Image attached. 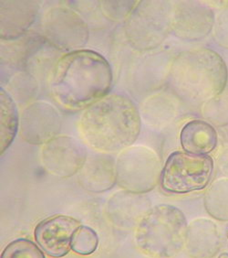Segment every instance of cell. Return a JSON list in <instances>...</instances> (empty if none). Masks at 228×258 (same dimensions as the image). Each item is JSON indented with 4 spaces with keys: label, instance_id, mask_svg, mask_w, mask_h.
<instances>
[{
    "label": "cell",
    "instance_id": "obj_12",
    "mask_svg": "<svg viewBox=\"0 0 228 258\" xmlns=\"http://www.w3.org/2000/svg\"><path fill=\"white\" fill-rule=\"evenodd\" d=\"M79 226L78 220L67 215L45 219L36 227V242L50 256L63 257L70 252L72 237Z\"/></svg>",
    "mask_w": 228,
    "mask_h": 258
},
{
    "label": "cell",
    "instance_id": "obj_22",
    "mask_svg": "<svg viewBox=\"0 0 228 258\" xmlns=\"http://www.w3.org/2000/svg\"><path fill=\"white\" fill-rule=\"evenodd\" d=\"M202 113L207 122L218 127L228 125V95H221L203 104Z\"/></svg>",
    "mask_w": 228,
    "mask_h": 258
},
{
    "label": "cell",
    "instance_id": "obj_3",
    "mask_svg": "<svg viewBox=\"0 0 228 258\" xmlns=\"http://www.w3.org/2000/svg\"><path fill=\"white\" fill-rule=\"evenodd\" d=\"M227 79V67L223 58L206 48L181 52L169 69L168 84L173 93L193 104H203L223 94Z\"/></svg>",
    "mask_w": 228,
    "mask_h": 258
},
{
    "label": "cell",
    "instance_id": "obj_15",
    "mask_svg": "<svg viewBox=\"0 0 228 258\" xmlns=\"http://www.w3.org/2000/svg\"><path fill=\"white\" fill-rule=\"evenodd\" d=\"M79 173V184L90 192H104L117 183L116 163L109 155L89 157Z\"/></svg>",
    "mask_w": 228,
    "mask_h": 258
},
{
    "label": "cell",
    "instance_id": "obj_14",
    "mask_svg": "<svg viewBox=\"0 0 228 258\" xmlns=\"http://www.w3.org/2000/svg\"><path fill=\"white\" fill-rule=\"evenodd\" d=\"M221 235L215 223L199 218L188 225L185 247L193 258H212L218 253Z\"/></svg>",
    "mask_w": 228,
    "mask_h": 258
},
{
    "label": "cell",
    "instance_id": "obj_9",
    "mask_svg": "<svg viewBox=\"0 0 228 258\" xmlns=\"http://www.w3.org/2000/svg\"><path fill=\"white\" fill-rule=\"evenodd\" d=\"M87 157L84 146L69 136H58L43 145L41 161L49 173L58 178H70L83 168Z\"/></svg>",
    "mask_w": 228,
    "mask_h": 258
},
{
    "label": "cell",
    "instance_id": "obj_27",
    "mask_svg": "<svg viewBox=\"0 0 228 258\" xmlns=\"http://www.w3.org/2000/svg\"><path fill=\"white\" fill-rule=\"evenodd\" d=\"M219 168L222 169L223 173L228 175V148L223 149L222 153L219 155Z\"/></svg>",
    "mask_w": 228,
    "mask_h": 258
},
{
    "label": "cell",
    "instance_id": "obj_26",
    "mask_svg": "<svg viewBox=\"0 0 228 258\" xmlns=\"http://www.w3.org/2000/svg\"><path fill=\"white\" fill-rule=\"evenodd\" d=\"M213 31L215 41L228 49V8L219 13L214 21Z\"/></svg>",
    "mask_w": 228,
    "mask_h": 258
},
{
    "label": "cell",
    "instance_id": "obj_10",
    "mask_svg": "<svg viewBox=\"0 0 228 258\" xmlns=\"http://www.w3.org/2000/svg\"><path fill=\"white\" fill-rule=\"evenodd\" d=\"M62 118L53 105L37 101L23 110L20 117V136L27 143L45 145L58 137Z\"/></svg>",
    "mask_w": 228,
    "mask_h": 258
},
{
    "label": "cell",
    "instance_id": "obj_11",
    "mask_svg": "<svg viewBox=\"0 0 228 258\" xmlns=\"http://www.w3.org/2000/svg\"><path fill=\"white\" fill-rule=\"evenodd\" d=\"M212 9L201 2L181 1L174 5L172 30L181 40L195 41L208 37L214 27Z\"/></svg>",
    "mask_w": 228,
    "mask_h": 258
},
{
    "label": "cell",
    "instance_id": "obj_25",
    "mask_svg": "<svg viewBox=\"0 0 228 258\" xmlns=\"http://www.w3.org/2000/svg\"><path fill=\"white\" fill-rule=\"evenodd\" d=\"M138 2L139 1H101L100 6L104 15L110 20H127Z\"/></svg>",
    "mask_w": 228,
    "mask_h": 258
},
{
    "label": "cell",
    "instance_id": "obj_17",
    "mask_svg": "<svg viewBox=\"0 0 228 258\" xmlns=\"http://www.w3.org/2000/svg\"><path fill=\"white\" fill-rule=\"evenodd\" d=\"M45 41L39 34H27L13 41L1 40V64L11 68L25 69L30 58L43 47Z\"/></svg>",
    "mask_w": 228,
    "mask_h": 258
},
{
    "label": "cell",
    "instance_id": "obj_20",
    "mask_svg": "<svg viewBox=\"0 0 228 258\" xmlns=\"http://www.w3.org/2000/svg\"><path fill=\"white\" fill-rule=\"evenodd\" d=\"M176 112L174 100L169 96L158 95L144 102L142 113L146 124L161 127L170 124L175 117Z\"/></svg>",
    "mask_w": 228,
    "mask_h": 258
},
{
    "label": "cell",
    "instance_id": "obj_18",
    "mask_svg": "<svg viewBox=\"0 0 228 258\" xmlns=\"http://www.w3.org/2000/svg\"><path fill=\"white\" fill-rule=\"evenodd\" d=\"M149 202L142 194L120 191L108 203V212L113 222H140L149 211ZM139 224V223H138Z\"/></svg>",
    "mask_w": 228,
    "mask_h": 258
},
{
    "label": "cell",
    "instance_id": "obj_24",
    "mask_svg": "<svg viewBox=\"0 0 228 258\" xmlns=\"http://www.w3.org/2000/svg\"><path fill=\"white\" fill-rule=\"evenodd\" d=\"M1 258H45L40 246L25 238L17 239L7 245Z\"/></svg>",
    "mask_w": 228,
    "mask_h": 258
},
{
    "label": "cell",
    "instance_id": "obj_2",
    "mask_svg": "<svg viewBox=\"0 0 228 258\" xmlns=\"http://www.w3.org/2000/svg\"><path fill=\"white\" fill-rule=\"evenodd\" d=\"M142 118L133 100L124 95H107L85 109L79 132L89 148L101 153L122 152L139 137Z\"/></svg>",
    "mask_w": 228,
    "mask_h": 258
},
{
    "label": "cell",
    "instance_id": "obj_19",
    "mask_svg": "<svg viewBox=\"0 0 228 258\" xmlns=\"http://www.w3.org/2000/svg\"><path fill=\"white\" fill-rule=\"evenodd\" d=\"M20 116L12 96L0 89V155L13 143L20 128Z\"/></svg>",
    "mask_w": 228,
    "mask_h": 258
},
{
    "label": "cell",
    "instance_id": "obj_8",
    "mask_svg": "<svg viewBox=\"0 0 228 258\" xmlns=\"http://www.w3.org/2000/svg\"><path fill=\"white\" fill-rule=\"evenodd\" d=\"M42 37L57 50H82L89 40V28L74 10L56 7L46 11L41 22Z\"/></svg>",
    "mask_w": 228,
    "mask_h": 258
},
{
    "label": "cell",
    "instance_id": "obj_1",
    "mask_svg": "<svg viewBox=\"0 0 228 258\" xmlns=\"http://www.w3.org/2000/svg\"><path fill=\"white\" fill-rule=\"evenodd\" d=\"M112 71L103 56L90 50L63 55L50 75V93L69 111L87 109L109 94Z\"/></svg>",
    "mask_w": 228,
    "mask_h": 258
},
{
    "label": "cell",
    "instance_id": "obj_7",
    "mask_svg": "<svg viewBox=\"0 0 228 258\" xmlns=\"http://www.w3.org/2000/svg\"><path fill=\"white\" fill-rule=\"evenodd\" d=\"M157 153L144 146H131L116 160L117 184L124 190L144 194L155 188L162 175Z\"/></svg>",
    "mask_w": 228,
    "mask_h": 258
},
{
    "label": "cell",
    "instance_id": "obj_5",
    "mask_svg": "<svg viewBox=\"0 0 228 258\" xmlns=\"http://www.w3.org/2000/svg\"><path fill=\"white\" fill-rule=\"evenodd\" d=\"M174 5L166 1H139L127 18L124 32L137 50H154L172 30Z\"/></svg>",
    "mask_w": 228,
    "mask_h": 258
},
{
    "label": "cell",
    "instance_id": "obj_4",
    "mask_svg": "<svg viewBox=\"0 0 228 258\" xmlns=\"http://www.w3.org/2000/svg\"><path fill=\"white\" fill-rule=\"evenodd\" d=\"M188 224L180 209L160 204L150 209L137 225L135 241L142 253L151 258H173L186 242Z\"/></svg>",
    "mask_w": 228,
    "mask_h": 258
},
{
    "label": "cell",
    "instance_id": "obj_16",
    "mask_svg": "<svg viewBox=\"0 0 228 258\" xmlns=\"http://www.w3.org/2000/svg\"><path fill=\"white\" fill-rule=\"evenodd\" d=\"M180 141L184 152L207 156L213 152L218 144V135L207 121L191 120L181 130Z\"/></svg>",
    "mask_w": 228,
    "mask_h": 258
},
{
    "label": "cell",
    "instance_id": "obj_21",
    "mask_svg": "<svg viewBox=\"0 0 228 258\" xmlns=\"http://www.w3.org/2000/svg\"><path fill=\"white\" fill-rule=\"evenodd\" d=\"M204 207L212 217L228 221V178L215 180L204 195Z\"/></svg>",
    "mask_w": 228,
    "mask_h": 258
},
{
    "label": "cell",
    "instance_id": "obj_6",
    "mask_svg": "<svg viewBox=\"0 0 228 258\" xmlns=\"http://www.w3.org/2000/svg\"><path fill=\"white\" fill-rule=\"evenodd\" d=\"M213 173L211 157L176 151L169 156L164 164L160 181L167 192L189 194L206 188Z\"/></svg>",
    "mask_w": 228,
    "mask_h": 258
},
{
    "label": "cell",
    "instance_id": "obj_13",
    "mask_svg": "<svg viewBox=\"0 0 228 258\" xmlns=\"http://www.w3.org/2000/svg\"><path fill=\"white\" fill-rule=\"evenodd\" d=\"M40 12L37 1H0V39L13 41L24 37Z\"/></svg>",
    "mask_w": 228,
    "mask_h": 258
},
{
    "label": "cell",
    "instance_id": "obj_23",
    "mask_svg": "<svg viewBox=\"0 0 228 258\" xmlns=\"http://www.w3.org/2000/svg\"><path fill=\"white\" fill-rule=\"evenodd\" d=\"M99 245V236L94 230L80 225L76 230L71 241V249L81 255H89L94 253Z\"/></svg>",
    "mask_w": 228,
    "mask_h": 258
}]
</instances>
